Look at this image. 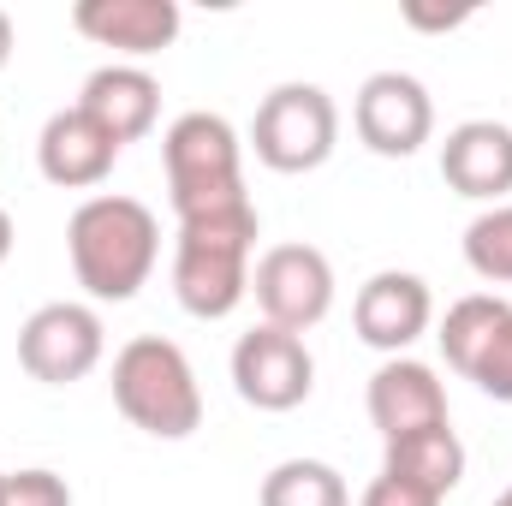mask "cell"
<instances>
[{"label":"cell","mask_w":512,"mask_h":506,"mask_svg":"<svg viewBox=\"0 0 512 506\" xmlns=\"http://www.w3.org/2000/svg\"><path fill=\"white\" fill-rule=\"evenodd\" d=\"M66 256H72L78 286L96 304H126L149 286V274L161 262V221L137 197L96 191L66 221Z\"/></svg>","instance_id":"cell-1"},{"label":"cell","mask_w":512,"mask_h":506,"mask_svg":"<svg viewBox=\"0 0 512 506\" xmlns=\"http://www.w3.org/2000/svg\"><path fill=\"white\" fill-rule=\"evenodd\" d=\"M256 239H262L256 203L179 221V239H173V298H179V310L197 316V322H227L251 298Z\"/></svg>","instance_id":"cell-2"},{"label":"cell","mask_w":512,"mask_h":506,"mask_svg":"<svg viewBox=\"0 0 512 506\" xmlns=\"http://www.w3.org/2000/svg\"><path fill=\"white\" fill-rule=\"evenodd\" d=\"M161 161H167V197H173L179 221L251 203V191H245V143L209 108H191V114H179L161 131Z\"/></svg>","instance_id":"cell-3"},{"label":"cell","mask_w":512,"mask_h":506,"mask_svg":"<svg viewBox=\"0 0 512 506\" xmlns=\"http://www.w3.org/2000/svg\"><path fill=\"white\" fill-rule=\"evenodd\" d=\"M114 405H120V417L131 429H143L155 441H185L203 423L197 370L161 334H137L114 352Z\"/></svg>","instance_id":"cell-4"},{"label":"cell","mask_w":512,"mask_h":506,"mask_svg":"<svg viewBox=\"0 0 512 506\" xmlns=\"http://www.w3.org/2000/svg\"><path fill=\"white\" fill-rule=\"evenodd\" d=\"M340 143V108L322 84H274L256 102L251 149L268 173H316Z\"/></svg>","instance_id":"cell-5"},{"label":"cell","mask_w":512,"mask_h":506,"mask_svg":"<svg viewBox=\"0 0 512 506\" xmlns=\"http://www.w3.org/2000/svg\"><path fill=\"white\" fill-rule=\"evenodd\" d=\"M108 358V328L90 304H72V298H54L42 310L24 316L18 328V364L24 376L42 381V387H72L84 381L96 364Z\"/></svg>","instance_id":"cell-6"},{"label":"cell","mask_w":512,"mask_h":506,"mask_svg":"<svg viewBox=\"0 0 512 506\" xmlns=\"http://www.w3.org/2000/svg\"><path fill=\"white\" fill-rule=\"evenodd\" d=\"M251 298L268 328L310 334L334 310V262L316 245H268L251 268Z\"/></svg>","instance_id":"cell-7"},{"label":"cell","mask_w":512,"mask_h":506,"mask_svg":"<svg viewBox=\"0 0 512 506\" xmlns=\"http://www.w3.org/2000/svg\"><path fill=\"white\" fill-rule=\"evenodd\" d=\"M352 131H358V143L370 155L411 161L435 137V102H429L423 78H411V72H370L358 84V102H352Z\"/></svg>","instance_id":"cell-8"},{"label":"cell","mask_w":512,"mask_h":506,"mask_svg":"<svg viewBox=\"0 0 512 506\" xmlns=\"http://www.w3.org/2000/svg\"><path fill=\"white\" fill-rule=\"evenodd\" d=\"M233 387L256 411H298L310 399V387H316V358H310L304 334H286V328H268V322L239 334Z\"/></svg>","instance_id":"cell-9"},{"label":"cell","mask_w":512,"mask_h":506,"mask_svg":"<svg viewBox=\"0 0 512 506\" xmlns=\"http://www.w3.org/2000/svg\"><path fill=\"white\" fill-rule=\"evenodd\" d=\"M352 328L370 352L382 358H405L429 328H435V298H429V280L423 274H405V268H382L358 286L352 298Z\"/></svg>","instance_id":"cell-10"},{"label":"cell","mask_w":512,"mask_h":506,"mask_svg":"<svg viewBox=\"0 0 512 506\" xmlns=\"http://www.w3.org/2000/svg\"><path fill=\"white\" fill-rule=\"evenodd\" d=\"M364 405H370V423H376L382 447L417 435V429H441L447 423V387L411 352L405 358H382V370L364 387Z\"/></svg>","instance_id":"cell-11"},{"label":"cell","mask_w":512,"mask_h":506,"mask_svg":"<svg viewBox=\"0 0 512 506\" xmlns=\"http://www.w3.org/2000/svg\"><path fill=\"white\" fill-rule=\"evenodd\" d=\"M114 161H120V143L96 126L78 102L60 108V114H48V126L36 137V167L60 191H96L114 173Z\"/></svg>","instance_id":"cell-12"},{"label":"cell","mask_w":512,"mask_h":506,"mask_svg":"<svg viewBox=\"0 0 512 506\" xmlns=\"http://www.w3.org/2000/svg\"><path fill=\"white\" fill-rule=\"evenodd\" d=\"M72 24L96 48H114V54H126L131 66H137V60L173 48L185 12L173 0H78L72 6Z\"/></svg>","instance_id":"cell-13"},{"label":"cell","mask_w":512,"mask_h":506,"mask_svg":"<svg viewBox=\"0 0 512 506\" xmlns=\"http://www.w3.org/2000/svg\"><path fill=\"white\" fill-rule=\"evenodd\" d=\"M441 179H447V191L495 209L512 191V126H501V120L453 126L441 143Z\"/></svg>","instance_id":"cell-14"},{"label":"cell","mask_w":512,"mask_h":506,"mask_svg":"<svg viewBox=\"0 0 512 506\" xmlns=\"http://www.w3.org/2000/svg\"><path fill=\"white\" fill-rule=\"evenodd\" d=\"M78 108L126 149L137 137H149L155 120H161V84H155L143 66H131V60H108V66H96V72L84 78Z\"/></svg>","instance_id":"cell-15"},{"label":"cell","mask_w":512,"mask_h":506,"mask_svg":"<svg viewBox=\"0 0 512 506\" xmlns=\"http://www.w3.org/2000/svg\"><path fill=\"white\" fill-rule=\"evenodd\" d=\"M382 471L387 477H405V483H417V489H429V495L447 501V495L465 483V441L453 435V423L417 429V435H405V441H387Z\"/></svg>","instance_id":"cell-16"},{"label":"cell","mask_w":512,"mask_h":506,"mask_svg":"<svg viewBox=\"0 0 512 506\" xmlns=\"http://www.w3.org/2000/svg\"><path fill=\"white\" fill-rule=\"evenodd\" d=\"M507 328H512V304L507 298H495V292H465L459 304H447L435 340H441V358L471 381V370L489 358V346H495Z\"/></svg>","instance_id":"cell-17"},{"label":"cell","mask_w":512,"mask_h":506,"mask_svg":"<svg viewBox=\"0 0 512 506\" xmlns=\"http://www.w3.org/2000/svg\"><path fill=\"white\" fill-rule=\"evenodd\" d=\"M256 506H352V489L328 459H280L262 477Z\"/></svg>","instance_id":"cell-18"},{"label":"cell","mask_w":512,"mask_h":506,"mask_svg":"<svg viewBox=\"0 0 512 506\" xmlns=\"http://www.w3.org/2000/svg\"><path fill=\"white\" fill-rule=\"evenodd\" d=\"M465 262H471L477 280L512 286V203L483 209V215L465 227Z\"/></svg>","instance_id":"cell-19"},{"label":"cell","mask_w":512,"mask_h":506,"mask_svg":"<svg viewBox=\"0 0 512 506\" xmlns=\"http://www.w3.org/2000/svg\"><path fill=\"white\" fill-rule=\"evenodd\" d=\"M0 506H72V489L60 471L30 465V471H6V501Z\"/></svg>","instance_id":"cell-20"},{"label":"cell","mask_w":512,"mask_h":506,"mask_svg":"<svg viewBox=\"0 0 512 506\" xmlns=\"http://www.w3.org/2000/svg\"><path fill=\"white\" fill-rule=\"evenodd\" d=\"M471 381H477V393H489V399H501V405H512V328L489 346V358L471 370Z\"/></svg>","instance_id":"cell-21"},{"label":"cell","mask_w":512,"mask_h":506,"mask_svg":"<svg viewBox=\"0 0 512 506\" xmlns=\"http://www.w3.org/2000/svg\"><path fill=\"white\" fill-rule=\"evenodd\" d=\"M358 506H441V495H429V489H417V483H405V477H376L370 489H364V501Z\"/></svg>","instance_id":"cell-22"},{"label":"cell","mask_w":512,"mask_h":506,"mask_svg":"<svg viewBox=\"0 0 512 506\" xmlns=\"http://www.w3.org/2000/svg\"><path fill=\"white\" fill-rule=\"evenodd\" d=\"M399 18H405L411 30H435V36H441V30H459V24L471 18V6H453V12H435V6H417V0H405V6H399Z\"/></svg>","instance_id":"cell-23"},{"label":"cell","mask_w":512,"mask_h":506,"mask_svg":"<svg viewBox=\"0 0 512 506\" xmlns=\"http://www.w3.org/2000/svg\"><path fill=\"white\" fill-rule=\"evenodd\" d=\"M12 48H18V30H12V12L0 6V72H6V60H12Z\"/></svg>","instance_id":"cell-24"},{"label":"cell","mask_w":512,"mask_h":506,"mask_svg":"<svg viewBox=\"0 0 512 506\" xmlns=\"http://www.w3.org/2000/svg\"><path fill=\"white\" fill-rule=\"evenodd\" d=\"M12 239H18V227H12V215H6V209H0V262H6V256H12Z\"/></svg>","instance_id":"cell-25"},{"label":"cell","mask_w":512,"mask_h":506,"mask_svg":"<svg viewBox=\"0 0 512 506\" xmlns=\"http://www.w3.org/2000/svg\"><path fill=\"white\" fill-rule=\"evenodd\" d=\"M495 506H512V489H507V495H501V501H495Z\"/></svg>","instance_id":"cell-26"},{"label":"cell","mask_w":512,"mask_h":506,"mask_svg":"<svg viewBox=\"0 0 512 506\" xmlns=\"http://www.w3.org/2000/svg\"><path fill=\"white\" fill-rule=\"evenodd\" d=\"M0 501H6V471H0Z\"/></svg>","instance_id":"cell-27"}]
</instances>
